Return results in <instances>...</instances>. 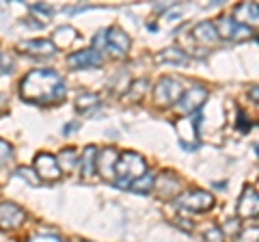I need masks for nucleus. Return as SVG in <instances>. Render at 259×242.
<instances>
[{"label": "nucleus", "instance_id": "nucleus-12", "mask_svg": "<svg viewBox=\"0 0 259 242\" xmlns=\"http://www.w3.org/2000/svg\"><path fill=\"white\" fill-rule=\"evenodd\" d=\"M130 37L123 28L119 26H112V28H106V48L110 52H115L117 56H123L127 50H130Z\"/></svg>", "mask_w": 259, "mask_h": 242}, {"label": "nucleus", "instance_id": "nucleus-15", "mask_svg": "<svg viewBox=\"0 0 259 242\" xmlns=\"http://www.w3.org/2000/svg\"><path fill=\"white\" fill-rule=\"evenodd\" d=\"M192 35H194V42L201 44V46H205V48H212V46L218 44V33H216V28H214L212 22L197 24L194 30H192Z\"/></svg>", "mask_w": 259, "mask_h": 242}, {"label": "nucleus", "instance_id": "nucleus-1", "mask_svg": "<svg viewBox=\"0 0 259 242\" xmlns=\"http://www.w3.org/2000/svg\"><path fill=\"white\" fill-rule=\"evenodd\" d=\"M20 95L28 104H59L65 100L67 89L54 69H32L20 83Z\"/></svg>", "mask_w": 259, "mask_h": 242}, {"label": "nucleus", "instance_id": "nucleus-17", "mask_svg": "<svg viewBox=\"0 0 259 242\" xmlns=\"http://www.w3.org/2000/svg\"><path fill=\"white\" fill-rule=\"evenodd\" d=\"M156 63H173V65H186L188 63V54L182 48H164L160 54H156Z\"/></svg>", "mask_w": 259, "mask_h": 242}, {"label": "nucleus", "instance_id": "nucleus-9", "mask_svg": "<svg viewBox=\"0 0 259 242\" xmlns=\"http://www.w3.org/2000/svg\"><path fill=\"white\" fill-rule=\"evenodd\" d=\"M117 149L115 147H104L102 151H97V158H95V171L100 173L104 180L112 182L115 180V167H117Z\"/></svg>", "mask_w": 259, "mask_h": 242}, {"label": "nucleus", "instance_id": "nucleus-4", "mask_svg": "<svg viewBox=\"0 0 259 242\" xmlns=\"http://www.w3.org/2000/svg\"><path fill=\"white\" fill-rule=\"evenodd\" d=\"M182 95H184V87L175 78H160L156 89H153V102L158 106H173V104L180 102Z\"/></svg>", "mask_w": 259, "mask_h": 242}, {"label": "nucleus", "instance_id": "nucleus-8", "mask_svg": "<svg viewBox=\"0 0 259 242\" xmlns=\"http://www.w3.org/2000/svg\"><path fill=\"white\" fill-rule=\"evenodd\" d=\"M207 100V89L203 87H192L188 89V91H184V95L180 98V102L175 104L177 110L182 112V115H190V112L199 110L201 104H203Z\"/></svg>", "mask_w": 259, "mask_h": 242}, {"label": "nucleus", "instance_id": "nucleus-33", "mask_svg": "<svg viewBox=\"0 0 259 242\" xmlns=\"http://www.w3.org/2000/svg\"><path fill=\"white\" fill-rule=\"evenodd\" d=\"M177 225H180V227H184V231H192V227H194V225L190 223V221H186V219H180V221H177Z\"/></svg>", "mask_w": 259, "mask_h": 242}, {"label": "nucleus", "instance_id": "nucleus-7", "mask_svg": "<svg viewBox=\"0 0 259 242\" xmlns=\"http://www.w3.org/2000/svg\"><path fill=\"white\" fill-rule=\"evenodd\" d=\"M26 221V212L13 201L0 204V229H18Z\"/></svg>", "mask_w": 259, "mask_h": 242}, {"label": "nucleus", "instance_id": "nucleus-6", "mask_svg": "<svg viewBox=\"0 0 259 242\" xmlns=\"http://www.w3.org/2000/svg\"><path fill=\"white\" fill-rule=\"evenodd\" d=\"M153 188H156L160 199L173 201L182 195V180L171 171H162L156 180H153Z\"/></svg>", "mask_w": 259, "mask_h": 242}, {"label": "nucleus", "instance_id": "nucleus-34", "mask_svg": "<svg viewBox=\"0 0 259 242\" xmlns=\"http://www.w3.org/2000/svg\"><path fill=\"white\" fill-rule=\"evenodd\" d=\"M76 128H78V124H71V126H67V128H65V130H63V134H69V132H74Z\"/></svg>", "mask_w": 259, "mask_h": 242}, {"label": "nucleus", "instance_id": "nucleus-5", "mask_svg": "<svg viewBox=\"0 0 259 242\" xmlns=\"http://www.w3.org/2000/svg\"><path fill=\"white\" fill-rule=\"evenodd\" d=\"M214 24L216 33H218V39H227V42H242V39H248L253 37V30H250L248 26H244V24H238L233 18H229V15H221Z\"/></svg>", "mask_w": 259, "mask_h": 242}, {"label": "nucleus", "instance_id": "nucleus-30", "mask_svg": "<svg viewBox=\"0 0 259 242\" xmlns=\"http://www.w3.org/2000/svg\"><path fill=\"white\" fill-rule=\"evenodd\" d=\"M26 242H63V240L59 236H54V233H35Z\"/></svg>", "mask_w": 259, "mask_h": 242}, {"label": "nucleus", "instance_id": "nucleus-14", "mask_svg": "<svg viewBox=\"0 0 259 242\" xmlns=\"http://www.w3.org/2000/svg\"><path fill=\"white\" fill-rule=\"evenodd\" d=\"M20 52H26L30 56H54L56 48L50 39H26V42L18 44Z\"/></svg>", "mask_w": 259, "mask_h": 242}, {"label": "nucleus", "instance_id": "nucleus-24", "mask_svg": "<svg viewBox=\"0 0 259 242\" xmlns=\"http://www.w3.org/2000/svg\"><path fill=\"white\" fill-rule=\"evenodd\" d=\"M15 67V61H13V56L9 52H3L0 50V76L3 74H11Z\"/></svg>", "mask_w": 259, "mask_h": 242}, {"label": "nucleus", "instance_id": "nucleus-20", "mask_svg": "<svg viewBox=\"0 0 259 242\" xmlns=\"http://www.w3.org/2000/svg\"><path fill=\"white\" fill-rule=\"evenodd\" d=\"M76 37H78V33H76V28H71V26H61L59 30L54 33V48L59 50V48H67V46H71L76 42Z\"/></svg>", "mask_w": 259, "mask_h": 242}, {"label": "nucleus", "instance_id": "nucleus-22", "mask_svg": "<svg viewBox=\"0 0 259 242\" xmlns=\"http://www.w3.org/2000/svg\"><path fill=\"white\" fill-rule=\"evenodd\" d=\"M153 180H156V175L147 171V173H143L139 180H134L127 188H130V190H134V192H139V195H145V192L153 190Z\"/></svg>", "mask_w": 259, "mask_h": 242}, {"label": "nucleus", "instance_id": "nucleus-19", "mask_svg": "<svg viewBox=\"0 0 259 242\" xmlns=\"http://www.w3.org/2000/svg\"><path fill=\"white\" fill-rule=\"evenodd\" d=\"M233 20H236L238 24H244V26H246V22L257 24V5L255 3H244V5L236 7V9H233Z\"/></svg>", "mask_w": 259, "mask_h": 242}, {"label": "nucleus", "instance_id": "nucleus-26", "mask_svg": "<svg viewBox=\"0 0 259 242\" xmlns=\"http://www.w3.org/2000/svg\"><path fill=\"white\" fill-rule=\"evenodd\" d=\"M203 240L205 242H225V233L218 227H214V225H209V227L205 229V233H203Z\"/></svg>", "mask_w": 259, "mask_h": 242}, {"label": "nucleus", "instance_id": "nucleus-21", "mask_svg": "<svg viewBox=\"0 0 259 242\" xmlns=\"http://www.w3.org/2000/svg\"><path fill=\"white\" fill-rule=\"evenodd\" d=\"M147 89H149V83L145 78H139V80H134L132 85H130V91L123 95V102H139L145 93H147Z\"/></svg>", "mask_w": 259, "mask_h": 242}, {"label": "nucleus", "instance_id": "nucleus-13", "mask_svg": "<svg viewBox=\"0 0 259 242\" xmlns=\"http://www.w3.org/2000/svg\"><path fill=\"white\" fill-rule=\"evenodd\" d=\"M257 210H259L257 190L253 186H246L238 201V216L240 219H257Z\"/></svg>", "mask_w": 259, "mask_h": 242}, {"label": "nucleus", "instance_id": "nucleus-10", "mask_svg": "<svg viewBox=\"0 0 259 242\" xmlns=\"http://www.w3.org/2000/svg\"><path fill=\"white\" fill-rule=\"evenodd\" d=\"M35 173L39 175V180H44V182H54L63 175L59 165H56V158L52 154H46V151L37 154V158H35Z\"/></svg>", "mask_w": 259, "mask_h": 242}, {"label": "nucleus", "instance_id": "nucleus-2", "mask_svg": "<svg viewBox=\"0 0 259 242\" xmlns=\"http://www.w3.org/2000/svg\"><path fill=\"white\" fill-rule=\"evenodd\" d=\"M143 173H147V163L141 154L136 151H125L117 158V167H115V182L117 186L127 188L134 180H139Z\"/></svg>", "mask_w": 259, "mask_h": 242}, {"label": "nucleus", "instance_id": "nucleus-18", "mask_svg": "<svg viewBox=\"0 0 259 242\" xmlns=\"http://www.w3.org/2000/svg\"><path fill=\"white\" fill-rule=\"evenodd\" d=\"M56 165H59L61 173H74L76 169H78V151L74 147L61 149L59 158H56Z\"/></svg>", "mask_w": 259, "mask_h": 242}, {"label": "nucleus", "instance_id": "nucleus-35", "mask_svg": "<svg viewBox=\"0 0 259 242\" xmlns=\"http://www.w3.org/2000/svg\"><path fill=\"white\" fill-rule=\"evenodd\" d=\"M82 242H89V240H82Z\"/></svg>", "mask_w": 259, "mask_h": 242}, {"label": "nucleus", "instance_id": "nucleus-28", "mask_svg": "<svg viewBox=\"0 0 259 242\" xmlns=\"http://www.w3.org/2000/svg\"><path fill=\"white\" fill-rule=\"evenodd\" d=\"M13 158V147L7 141L0 139V165H5V163H9V160Z\"/></svg>", "mask_w": 259, "mask_h": 242}, {"label": "nucleus", "instance_id": "nucleus-27", "mask_svg": "<svg viewBox=\"0 0 259 242\" xmlns=\"http://www.w3.org/2000/svg\"><path fill=\"white\" fill-rule=\"evenodd\" d=\"M257 238H259L257 227H246V229H240L236 242H257Z\"/></svg>", "mask_w": 259, "mask_h": 242}, {"label": "nucleus", "instance_id": "nucleus-32", "mask_svg": "<svg viewBox=\"0 0 259 242\" xmlns=\"http://www.w3.org/2000/svg\"><path fill=\"white\" fill-rule=\"evenodd\" d=\"M238 128H240L242 132H248L250 128H253V124H250V121H246L244 110H238Z\"/></svg>", "mask_w": 259, "mask_h": 242}, {"label": "nucleus", "instance_id": "nucleus-25", "mask_svg": "<svg viewBox=\"0 0 259 242\" xmlns=\"http://www.w3.org/2000/svg\"><path fill=\"white\" fill-rule=\"evenodd\" d=\"M15 175H20L22 180H26L30 186H39V184H41V180H39V177H35L37 173L32 171V169H28V167H20L18 171H15Z\"/></svg>", "mask_w": 259, "mask_h": 242}, {"label": "nucleus", "instance_id": "nucleus-31", "mask_svg": "<svg viewBox=\"0 0 259 242\" xmlns=\"http://www.w3.org/2000/svg\"><path fill=\"white\" fill-rule=\"evenodd\" d=\"M102 48H106V28H102L100 33L93 37V50L102 52Z\"/></svg>", "mask_w": 259, "mask_h": 242}, {"label": "nucleus", "instance_id": "nucleus-11", "mask_svg": "<svg viewBox=\"0 0 259 242\" xmlns=\"http://www.w3.org/2000/svg\"><path fill=\"white\" fill-rule=\"evenodd\" d=\"M104 56L102 52L93 50V48H87V50H78L76 54H71L67 59V65L71 69H89V67H102Z\"/></svg>", "mask_w": 259, "mask_h": 242}, {"label": "nucleus", "instance_id": "nucleus-29", "mask_svg": "<svg viewBox=\"0 0 259 242\" xmlns=\"http://www.w3.org/2000/svg\"><path fill=\"white\" fill-rule=\"evenodd\" d=\"M240 219H229V221H227L225 223V229H221L223 233H229V236H238V233H240Z\"/></svg>", "mask_w": 259, "mask_h": 242}, {"label": "nucleus", "instance_id": "nucleus-16", "mask_svg": "<svg viewBox=\"0 0 259 242\" xmlns=\"http://www.w3.org/2000/svg\"><path fill=\"white\" fill-rule=\"evenodd\" d=\"M97 149L95 145H87L84 151H82V156L78 158V169H80V173H82L84 180H89V177H93L95 175V158H97Z\"/></svg>", "mask_w": 259, "mask_h": 242}, {"label": "nucleus", "instance_id": "nucleus-3", "mask_svg": "<svg viewBox=\"0 0 259 242\" xmlns=\"http://www.w3.org/2000/svg\"><path fill=\"white\" fill-rule=\"evenodd\" d=\"M177 208H182L184 212H207L209 208L214 206V195L207 190H201V188H194V190H188L180 195L175 199Z\"/></svg>", "mask_w": 259, "mask_h": 242}, {"label": "nucleus", "instance_id": "nucleus-23", "mask_svg": "<svg viewBox=\"0 0 259 242\" xmlns=\"http://www.w3.org/2000/svg\"><path fill=\"white\" fill-rule=\"evenodd\" d=\"M97 104H100V95L82 93V95H78V98H76V110L78 112H89V110L97 108Z\"/></svg>", "mask_w": 259, "mask_h": 242}]
</instances>
